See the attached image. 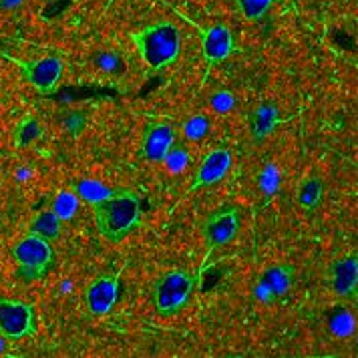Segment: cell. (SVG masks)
Listing matches in <instances>:
<instances>
[{
    "instance_id": "cell-1",
    "label": "cell",
    "mask_w": 358,
    "mask_h": 358,
    "mask_svg": "<svg viewBox=\"0 0 358 358\" xmlns=\"http://www.w3.org/2000/svg\"><path fill=\"white\" fill-rule=\"evenodd\" d=\"M141 220V203L133 192L121 189L113 192L103 201L95 203V224L99 234L109 242H121L139 226Z\"/></svg>"
},
{
    "instance_id": "cell-2",
    "label": "cell",
    "mask_w": 358,
    "mask_h": 358,
    "mask_svg": "<svg viewBox=\"0 0 358 358\" xmlns=\"http://www.w3.org/2000/svg\"><path fill=\"white\" fill-rule=\"evenodd\" d=\"M133 43L139 57L151 71H162L178 61L181 52V33L173 22H157L135 33Z\"/></svg>"
},
{
    "instance_id": "cell-3",
    "label": "cell",
    "mask_w": 358,
    "mask_h": 358,
    "mask_svg": "<svg viewBox=\"0 0 358 358\" xmlns=\"http://www.w3.org/2000/svg\"><path fill=\"white\" fill-rule=\"evenodd\" d=\"M203 268L194 274L187 270H173L163 274L153 288V306L157 310V314L162 316H176L178 312L187 306L192 294L196 292L197 284L201 280Z\"/></svg>"
},
{
    "instance_id": "cell-4",
    "label": "cell",
    "mask_w": 358,
    "mask_h": 358,
    "mask_svg": "<svg viewBox=\"0 0 358 358\" xmlns=\"http://www.w3.org/2000/svg\"><path fill=\"white\" fill-rule=\"evenodd\" d=\"M13 256L18 266V276L24 282H36L45 278L55 266V250L50 242L34 234H29L15 245Z\"/></svg>"
},
{
    "instance_id": "cell-5",
    "label": "cell",
    "mask_w": 358,
    "mask_h": 358,
    "mask_svg": "<svg viewBox=\"0 0 358 358\" xmlns=\"http://www.w3.org/2000/svg\"><path fill=\"white\" fill-rule=\"evenodd\" d=\"M36 332L33 304L0 296V334L6 341H22Z\"/></svg>"
},
{
    "instance_id": "cell-6",
    "label": "cell",
    "mask_w": 358,
    "mask_h": 358,
    "mask_svg": "<svg viewBox=\"0 0 358 358\" xmlns=\"http://www.w3.org/2000/svg\"><path fill=\"white\" fill-rule=\"evenodd\" d=\"M18 69L38 93L49 95L61 81L65 65L59 57H43L36 61H18Z\"/></svg>"
},
{
    "instance_id": "cell-7",
    "label": "cell",
    "mask_w": 358,
    "mask_h": 358,
    "mask_svg": "<svg viewBox=\"0 0 358 358\" xmlns=\"http://www.w3.org/2000/svg\"><path fill=\"white\" fill-rule=\"evenodd\" d=\"M240 229V212L236 208H222L213 212L203 224V240L208 244V256L215 248L228 245Z\"/></svg>"
},
{
    "instance_id": "cell-8",
    "label": "cell",
    "mask_w": 358,
    "mask_h": 358,
    "mask_svg": "<svg viewBox=\"0 0 358 358\" xmlns=\"http://www.w3.org/2000/svg\"><path fill=\"white\" fill-rule=\"evenodd\" d=\"M119 272L113 274H103L95 278L87 292H85V304L87 310L95 316H105L115 308L117 300H119Z\"/></svg>"
},
{
    "instance_id": "cell-9",
    "label": "cell",
    "mask_w": 358,
    "mask_h": 358,
    "mask_svg": "<svg viewBox=\"0 0 358 358\" xmlns=\"http://www.w3.org/2000/svg\"><path fill=\"white\" fill-rule=\"evenodd\" d=\"M328 286L330 290L344 300H357L358 296V258L344 256L330 264L328 268Z\"/></svg>"
},
{
    "instance_id": "cell-10",
    "label": "cell",
    "mask_w": 358,
    "mask_h": 358,
    "mask_svg": "<svg viewBox=\"0 0 358 358\" xmlns=\"http://www.w3.org/2000/svg\"><path fill=\"white\" fill-rule=\"evenodd\" d=\"M231 162H234V155H231L229 149H226V147L213 149L212 153H208L206 159L199 165L189 189L192 192H199L203 187L215 185L217 181H222L228 176V171L231 169Z\"/></svg>"
},
{
    "instance_id": "cell-11",
    "label": "cell",
    "mask_w": 358,
    "mask_h": 358,
    "mask_svg": "<svg viewBox=\"0 0 358 358\" xmlns=\"http://www.w3.org/2000/svg\"><path fill=\"white\" fill-rule=\"evenodd\" d=\"M176 143V131L167 123H149L143 131L141 155L149 163H162Z\"/></svg>"
},
{
    "instance_id": "cell-12",
    "label": "cell",
    "mask_w": 358,
    "mask_h": 358,
    "mask_svg": "<svg viewBox=\"0 0 358 358\" xmlns=\"http://www.w3.org/2000/svg\"><path fill=\"white\" fill-rule=\"evenodd\" d=\"M234 52V34L226 24H215L201 34V55L213 66L226 61Z\"/></svg>"
},
{
    "instance_id": "cell-13",
    "label": "cell",
    "mask_w": 358,
    "mask_h": 358,
    "mask_svg": "<svg viewBox=\"0 0 358 358\" xmlns=\"http://www.w3.org/2000/svg\"><path fill=\"white\" fill-rule=\"evenodd\" d=\"M280 109H278L276 103H262L260 107H256V111L250 117V131H252V137L254 141L262 143L268 135H272L276 127L280 125Z\"/></svg>"
},
{
    "instance_id": "cell-14",
    "label": "cell",
    "mask_w": 358,
    "mask_h": 358,
    "mask_svg": "<svg viewBox=\"0 0 358 358\" xmlns=\"http://www.w3.org/2000/svg\"><path fill=\"white\" fill-rule=\"evenodd\" d=\"M260 280L270 288L274 298H282L292 288L294 268L292 266H270L268 270H264Z\"/></svg>"
},
{
    "instance_id": "cell-15",
    "label": "cell",
    "mask_w": 358,
    "mask_h": 358,
    "mask_svg": "<svg viewBox=\"0 0 358 358\" xmlns=\"http://www.w3.org/2000/svg\"><path fill=\"white\" fill-rule=\"evenodd\" d=\"M61 224L63 222H61V217L57 213L52 210H45V212L34 215L29 234H34L38 238H45V240L52 242V240H57L61 236Z\"/></svg>"
},
{
    "instance_id": "cell-16",
    "label": "cell",
    "mask_w": 358,
    "mask_h": 358,
    "mask_svg": "<svg viewBox=\"0 0 358 358\" xmlns=\"http://www.w3.org/2000/svg\"><path fill=\"white\" fill-rule=\"evenodd\" d=\"M322 196H324V185L318 178H306L298 187V203L308 212L320 206Z\"/></svg>"
},
{
    "instance_id": "cell-17",
    "label": "cell",
    "mask_w": 358,
    "mask_h": 358,
    "mask_svg": "<svg viewBox=\"0 0 358 358\" xmlns=\"http://www.w3.org/2000/svg\"><path fill=\"white\" fill-rule=\"evenodd\" d=\"M75 194L79 196V199H85L87 203H99V201H103V199H107V197L113 194V189H109L107 185H103V183H99V181H93V179H83L77 183V187H75Z\"/></svg>"
},
{
    "instance_id": "cell-18",
    "label": "cell",
    "mask_w": 358,
    "mask_h": 358,
    "mask_svg": "<svg viewBox=\"0 0 358 358\" xmlns=\"http://www.w3.org/2000/svg\"><path fill=\"white\" fill-rule=\"evenodd\" d=\"M79 208H81V199L75 192H61L59 196L52 199V212L61 217V222L75 217Z\"/></svg>"
},
{
    "instance_id": "cell-19",
    "label": "cell",
    "mask_w": 358,
    "mask_h": 358,
    "mask_svg": "<svg viewBox=\"0 0 358 358\" xmlns=\"http://www.w3.org/2000/svg\"><path fill=\"white\" fill-rule=\"evenodd\" d=\"M43 135L41 123L34 117H27L22 119L15 129V145L17 147H29L33 145L34 141Z\"/></svg>"
},
{
    "instance_id": "cell-20",
    "label": "cell",
    "mask_w": 358,
    "mask_h": 358,
    "mask_svg": "<svg viewBox=\"0 0 358 358\" xmlns=\"http://www.w3.org/2000/svg\"><path fill=\"white\" fill-rule=\"evenodd\" d=\"M245 20H260L276 0H231Z\"/></svg>"
},
{
    "instance_id": "cell-21",
    "label": "cell",
    "mask_w": 358,
    "mask_h": 358,
    "mask_svg": "<svg viewBox=\"0 0 358 358\" xmlns=\"http://www.w3.org/2000/svg\"><path fill=\"white\" fill-rule=\"evenodd\" d=\"M355 328H357L355 316H352L348 310H338V312L330 318V332H332L336 338H348V336H352Z\"/></svg>"
},
{
    "instance_id": "cell-22",
    "label": "cell",
    "mask_w": 358,
    "mask_h": 358,
    "mask_svg": "<svg viewBox=\"0 0 358 358\" xmlns=\"http://www.w3.org/2000/svg\"><path fill=\"white\" fill-rule=\"evenodd\" d=\"M189 162H192L189 151H187L183 145H178V143H173L171 149L167 151V155L163 157V163L167 165V169H169L171 173H179V171H183V169L189 165Z\"/></svg>"
},
{
    "instance_id": "cell-23",
    "label": "cell",
    "mask_w": 358,
    "mask_h": 358,
    "mask_svg": "<svg viewBox=\"0 0 358 358\" xmlns=\"http://www.w3.org/2000/svg\"><path fill=\"white\" fill-rule=\"evenodd\" d=\"M210 131V119L203 117V115H196L192 117L189 121L183 123V135L189 139V141H199L208 135Z\"/></svg>"
},
{
    "instance_id": "cell-24",
    "label": "cell",
    "mask_w": 358,
    "mask_h": 358,
    "mask_svg": "<svg viewBox=\"0 0 358 358\" xmlns=\"http://www.w3.org/2000/svg\"><path fill=\"white\" fill-rule=\"evenodd\" d=\"M258 183H260V189L264 196L266 197L274 196V194L278 192V187H280V173H278L276 165L268 163V165L262 169Z\"/></svg>"
},
{
    "instance_id": "cell-25",
    "label": "cell",
    "mask_w": 358,
    "mask_h": 358,
    "mask_svg": "<svg viewBox=\"0 0 358 358\" xmlns=\"http://www.w3.org/2000/svg\"><path fill=\"white\" fill-rule=\"evenodd\" d=\"M87 127V117L81 111H75V113H69L65 117V129L71 137H79L83 131Z\"/></svg>"
},
{
    "instance_id": "cell-26",
    "label": "cell",
    "mask_w": 358,
    "mask_h": 358,
    "mask_svg": "<svg viewBox=\"0 0 358 358\" xmlns=\"http://www.w3.org/2000/svg\"><path fill=\"white\" fill-rule=\"evenodd\" d=\"M234 105H236V99L229 91H220L212 97L213 111H217V113H229L234 109Z\"/></svg>"
},
{
    "instance_id": "cell-27",
    "label": "cell",
    "mask_w": 358,
    "mask_h": 358,
    "mask_svg": "<svg viewBox=\"0 0 358 358\" xmlns=\"http://www.w3.org/2000/svg\"><path fill=\"white\" fill-rule=\"evenodd\" d=\"M256 298L262 300V302H272V300H276V298H274V294L270 292V288H268L262 280L258 282V288H256Z\"/></svg>"
},
{
    "instance_id": "cell-28",
    "label": "cell",
    "mask_w": 358,
    "mask_h": 358,
    "mask_svg": "<svg viewBox=\"0 0 358 358\" xmlns=\"http://www.w3.org/2000/svg\"><path fill=\"white\" fill-rule=\"evenodd\" d=\"M117 63H119V59L115 57V55H101L99 57V65L103 66V69H115L117 66Z\"/></svg>"
},
{
    "instance_id": "cell-29",
    "label": "cell",
    "mask_w": 358,
    "mask_h": 358,
    "mask_svg": "<svg viewBox=\"0 0 358 358\" xmlns=\"http://www.w3.org/2000/svg\"><path fill=\"white\" fill-rule=\"evenodd\" d=\"M22 4H24V0H0V8H4V10H15Z\"/></svg>"
},
{
    "instance_id": "cell-30",
    "label": "cell",
    "mask_w": 358,
    "mask_h": 358,
    "mask_svg": "<svg viewBox=\"0 0 358 358\" xmlns=\"http://www.w3.org/2000/svg\"><path fill=\"white\" fill-rule=\"evenodd\" d=\"M31 178V169H22V171H18V179H27Z\"/></svg>"
},
{
    "instance_id": "cell-31",
    "label": "cell",
    "mask_w": 358,
    "mask_h": 358,
    "mask_svg": "<svg viewBox=\"0 0 358 358\" xmlns=\"http://www.w3.org/2000/svg\"><path fill=\"white\" fill-rule=\"evenodd\" d=\"M6 338H4V336H2V334H0V355H2V352H4V350H6Z\"/></svg>"
}]
</instances>
